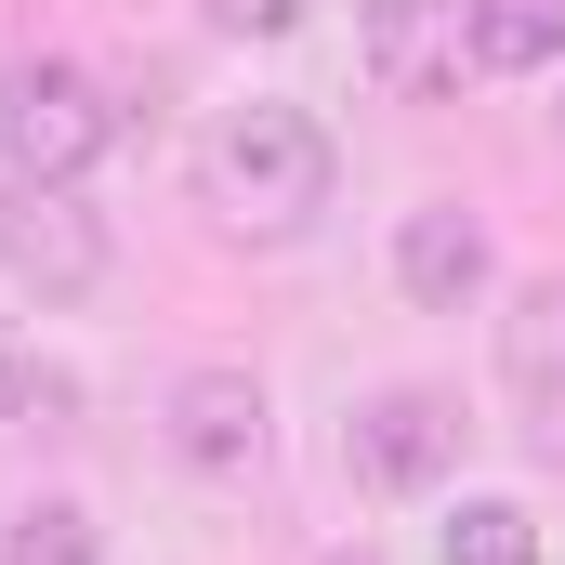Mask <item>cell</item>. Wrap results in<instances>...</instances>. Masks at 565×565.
Wrapping results in <instances>:
<instances>
[{
  "mask_svg": "<svg viewBox=\"0 0 565 565\" xmlns=\"http://www.w3.org/2000/svg\"><path fill=\"white\" fill-rule=\"evenodd\" d=\"M198 211L224 237H302L329 211V132L302 106H224L198 132Z\"/></svg>",
  "mask_w": 565,
  "mask_h": 565,
  "instance_id": "6da1fadb",
  "label": "cell"
},
{
  "mask_svg": "<svg viewBox=\"0 0 565 565\" xmlns=\"http://www.w3.org/2000/svg\"><path fill=\"white\" fill-rule=\"evenodd\" d=\"M342 460H355L382 500H422V487H447V460H460V408L422 395V382H395V395H369V408H355Z\"/></svg>",
  "mask_w": 565,
  "mask_h": 565,
  "instance_id": "3957f363",
  "label": "cell"
},
{
  "mask_svg": "<svg viewBox=\"0 0 565 565\" xmlns=\"http://www.w3.org/2000/svg\"><path fill=\"white\" fill-rule=\"evenodd\" d=\"M0 264L40 302H79V289L106 277V237H93V211H66V184H13L0 198Z\"/></svg>",
  "mask_w": 565,
  "mask_h": 565,
  "instance_id": "5b68a950",
  "label": "cell"
},
{
  "mask_svg": "<svg viewBox=\"0 0 565 565\" xmlns=\"http://www.w3.org/2000/svg\"><path fill=\"white\" fill-rule=\"evenodd\" d=\"M447 565H540V526L513 500H460L447 513Z\"/></svg>",
  "mask_w": 565,
  "mask_h": 565,
  "instance_id": "30bf717a",
  "label": "cell"
},
{
  "mask_svg": "<svg viewBox=\"0 0 565 565\" xmlns=\"http://www.w3.org/2000/svg\"><path fill=\"white\" fill-rule=\"evenodd\" d=\"M0 565H106V540H93V513H79V500H26V513H13V540H0Z\"/></svg>",
  "mask_w": 565,
  "mask_h": 565,
  "instance_id": "9c48e42d",
  "label": "cell"
},
{
  "mask_svg": "<svg viewBox=\"0 0 565 565\" xmlns=\"http://www.w3.org/2000/svg\"><path fill=\"white\" fill-rule=\"evenodd\" d=\"M355 53H369V93L434 106L460 79V0H355Z\"/></svg>",
  "mask_w": 565,
  "mask_h": 565,
  "instance_id": "277c9868",
  "label": "cell"
},
{
  "mask_svg": "<svg viewBox=\"0 0 565 565\" xmlns=\"http://www.w3.org/2000/svg\"><path fill=\"white\" fill-rule=\"evenodd\" d=\"M211 13H224L237 40H277V26H302V0H211Z\"/></svg>",
  "mask_w": 565,
  "mask_h": 565,
  "instance_id": "8fae6325",
  "label": "cell"
},
{
  "mask_svg": "<svg viewBox=\"0 0 565 565\" xmlns=\"http://www.w3.org/2000/svg\"><path fill=\"white\" fill-rule=\"evenodd\" d=\"M171 447L198 473H250L264 460V382L250 369H184L171 382Z\"/></svg>",
  "mask_w": 565,
  "mask_h": 565,
  "instance_id": "8992f818",
  "label": "cell"
},
{
  "mask_svg": "<svg viewBox=\"0 0 565 565\" xmlns=\"http://www.w3.org/2000/svg\"><path fill=\"white\" fill-rule=\"evenodd\" d=\"M329 565H369V553H329Z\"/></svg>",
  "mask_w": 565,
  "mask_h": 565,
  "instance_id": "4fadbf2b",
  "label": "cell"
},
{
  "mask_svg": "<svg viewBox=\"0 0 565 565\" xmlns=\"http://www.w3.org/2000/svg\"><path fill=\"white\" fill-rule=\"evenodd\" d=\"M106 145H119V106H106L93 66L26 53V66L0 79V158H13V184H79Z\"/></svg>",
  "mask_w": 565,
  "mask_h": 565,
  "instance_id": "7a4b0ae2",
  "label": "cell"
},
{
  "mask_svg": "<svg viewBox=\"0 0 565 565\" xmlns=\"http://www.w3.org/2000/svg\"><path fill=\"white\" fill-rule=\"evenodd\" d=\"M460 53L500 66V79L553 66V53H565V0H460Z\"/></svg>",
  "mask_w": 565,
  "mask_h": 565,
  "instance_id": "ba28073f",
  "label": "cell"
},
{
  "mask_svg": "<svg viewBox=\"0 0 565 565\" xmlns=\"http://www.w3.org/2000/svg\"><path fill=\"white\" fill-rule=\"evenodd\" d=\"M395 277H408V302L460 316V302L487 289V224H473V211H408V224H395Z\"/></svg>",
  "mask_w": 565,
  "mask_h": 565,
  "instance_id": "52a82bcc",
  "label": "cell"
},
{
  "mask_svg": "<svg viewBox=\"0 0 565 565\" xmlns=\"http://www.w3.org/2000/svg\"><path fill=\"white\" fill-rule=\"evenodd\" d=\"M13 408H26V355L0 342V422H13Z\"/></svg>",
  "mask_w": 565,
  "mask_h": 565,
  "instance_id": "7c38bea8",
  "label": "cell"
}]
</instances>
